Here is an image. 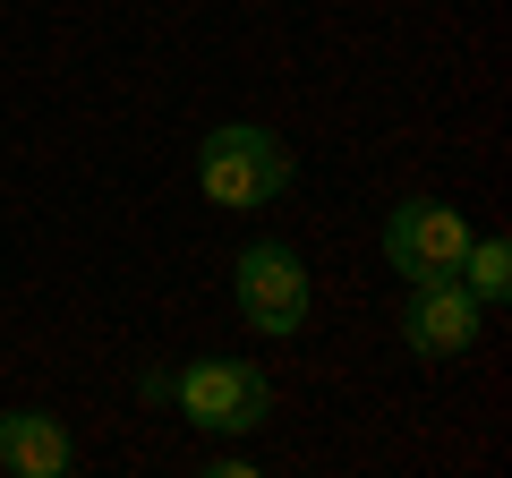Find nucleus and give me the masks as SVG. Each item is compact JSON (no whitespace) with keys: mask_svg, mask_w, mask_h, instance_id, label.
<instances>
[{"mask_svg":"<svg viewBox=\"0 0 512 478\" xmlns=\"http://www.w3.org/2000/svg\"><path fill=\"white\" fill-rule=\"evenodd\" d=\"M197 188L214 205H231V214L274 205L282 188H291V146H282L274 129H256V120H231V129H214L197 146Z\"/></svg>","mask_w":512,"mask_h":478,"instance_id":"obj_1","label":"nucleus"},{"mask_svg":"<svg viewBox=\"0 0 512 478\" xmlns=\"http://www.w3.org/2000/svg\"><path fill=\"white\" fill-rule=\"evenodd\" d=\"M163 402H180V419L197 436H256L265 410H274V385L248 359H197V368H180L163 385Z\"/></svg>","mask_w":512,"mask_h":478,"instance_id":"obj_2","label":"nucleus"},{"mask_svg":"<svg viewBox=\"0 0 512 478\" xmlns=\"http://www.w3.org/2000/svg\"><path fill=\"white\" fill-rule=\"evenodd\" d=\"M231 291H239V316H248L256 333H299L308 325V265L282 248V239H256V248H239L231 265Z\"/></svg>","mask_w":512,"mask_h":478,"instance_id":"obj_4","label":"nucleus"},{"mask_svg":"<svg viewBox=\"0 0 512 478\" xmlns=\"http://www.w3.org/2000/svg\"><path fill=\"white\" fill-rule=\"evenodd\" d=\"M69 461H77V444L52 410H0V470L9 478H60Z\"/></svg>","mask_w":512,"mask_h":478,"instance_id":"obj_6","label":"nucleus"},{"mask_svg":"<svg viewBox=\"0 0 512 478\" xmlns=\"http://www.w3.org/2000/svg\"><path fill=\"white\" fill-rule=\"evenodd\" d=\"M384 257H393L402 282H444V274H461V257H470V222H461L453 205H436V197H410V205H393V222H384Z\"/></svg>","mask_w":512,"mask_h":478,"instance_id":"obj_3","label":"nucleus"},{"mask_svg":"<svg viewBox=\"0 0 512 478\" xmlns=\"http://www.w3.org/2000/svg\"><path fill=\"white\" fill-rule=\"evenodd\" d=\"M478 299H470V282L461 274H444V282H410V316H402V342L419 350V359H461V350L478 342Z\"/></svg>","mask_w":512,"mask_h":478,"instance_id":"obj_5","label":"nucleus"},{"mask_svg":"<svg viewBox=\"0 0 512 478\" xmlns=\"http://www.w3.org/2000/svg\"><path fill=\"white\" fill-rule=\"evenodd\" d=\"M461 282H470V299H478V308H504V299H512V248H504V239H478L470 231V257H461Z\"/></svg>","mask_w":512,"mask_h":478,"instance_id":"obj_7","label":"nucleus"}]
</instances>
